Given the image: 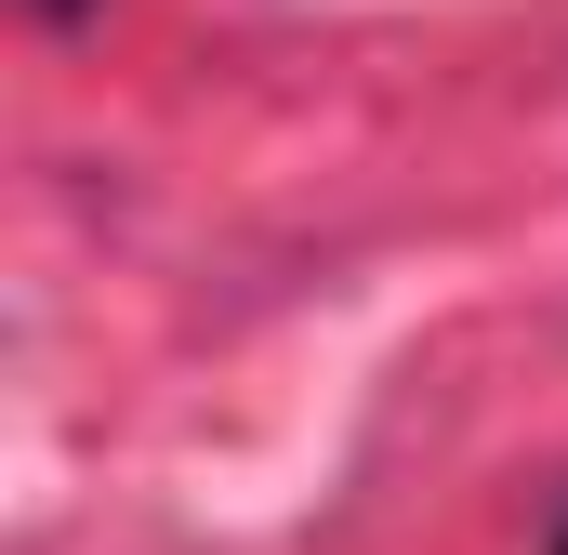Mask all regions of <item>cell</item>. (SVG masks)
<instances>
[{
  "mask_svg": "<svg viewBox=\"0 0 568 555\" xmlns=\"http://www.w3.org/2000/svg\"><path fill=\"white\" fill-rule=\"evenodd\" d=\"M40 13H53V27H67V13H93V0H40Z\"/></svg>",
  "mask_w": 568,
  "mask_h": 555,
  "instance_id": "cell-1",
  "label": "cell"
},
{
  "mask_svg": "<svg viewBox=\"0 0 568 555\" xmlns=\"http://www.w3.org/2000/svg\"><path fill=\"white\" fill-rule=\"evenodd\" d=\"M542 555H568V516H556V543H542Z\"/></svg>",
  "mask_w": 568,
  "mask_h": 555,
  "instance_id": "cell-2",
  "label": "cell"
}]
</instances>
